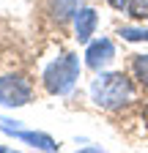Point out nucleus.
<instances>
[{"label": "nucleus", "instance_id": "1a4fd4ad", "mask_svg": "<svg viewBox=\"0 0 148 153\" xmlns=\"http://www.w3.org/2000/svg\"><path fill=\"white\" fill-rule=\"evenodd\" d=\"M121 36L126 41H148V30L145 27H121Z\"/></svg>", "mask_w": 148, "mask_h": 153}, {"label": "nucleus", "instance_id": "9d476101", "mask_svg": "<svg viewBox=\"0 0 148 153\" xmlns=\"http://www.w3.org/2000/svg\"><path fill=\"white\" fill-rule=\"evenodd\" d=\"M126 8L132 16H148V0H126Z\"/></svg>", "mask_w": 148, "mask_h": 153}, {"label": "nucleus", "instance_id": "423d86ee", "mask_svg": "<svg viewBox=\"0 0 148 153\" xmlns=\"http://www.w3.org/2000/svg\"><path fill=\"white\" fill-rule=\"evenodd\" d=\"M96 22H99V16L93 8H80L77 16H74V27H77V38L80 41H90V36H93L96 30Z\"/></svg>", "mask_w": 148, "mask_h": 153}, {"label": "nucleus", "instance_id": "39448f33", "mask_svg": "<svg viewBox=\"0 0 148 153\" xmlns=\"http://www.w3.org/2000/svg\"><path fill=\"white\" fill-rule=\"evenodd\" d=\"M113 57H115V47H113V41H110V38H99V41H90V44H88L85 63L93 68V71L104 68L110 60H113Z\"/></svg>", "mask_w": 148, "mask_h": 153}, {"label": "nucleus", "instance_id": "7ed1b4c3", "mask_svg": "<svg viewBox=\"0 0 148 153\" xmlns=\"http://www.w3.org/2000/svg\"><path fill=\"white\" fill-rule=\"evenodd\" d=\"M33 96L30 82L22 74H6L0 76V104L6 107H25Z\"/></svg>", "mask_w": 148, "mask_h": 153}, {"label": "nucleus", "instance_id": "20e7f679", "mask_svg": "<svg viewBox=\"0 0 148 153\" xmlns=\"http://www.w3.org/2000/svg\"><path fill=\"white\" fill-rule=\"evenodd\" d=\"M0 126H3L6 134H14L16 140H22V142L39 148V150H58V142H55L52 137H47V134H41V131H22L19 126H16V120L3 118V120H0Z\"/></svg>", "mask_w": 148, "mask_h": 153}, {"label": "nucleus", "instance_id": "9b49d317", "mask_svg": "<svg viewBox=\"0 0 148 153\" xmlns=\"http://www.w3.org/2000/svg\"><path fill=\"white\" fill-rule=\"evenodd\" d=\"M110 3H113L115 8H123V6H126V0H110Z\"/></svg>", "mask_w": 148, "mask_h": 153}, {"label": "nucleus", "instance_id": "ddd939ff", "mask_svg": "<svg viewBox=\"0 0 148 153\" xmlns=\"http://www.w3.org/2000/svg\"><path fill=\"white\" fill-rule=\"evenodd\" d=\"M0 150H3V148H0Z\"/></svg>", "mask_w": 148, "mask_h": 153}, {"label": "nucleus", "instance_id": "0eeeda50", "mask_svg": "<svg viewBox=\"0 0 148 153\" xmlns=\"http://www.w3.org/2000/svg\"><path fill=\"white\" fill-rule=\"evenodd\" d=\"M80 8H82V0H55V3H52V11H55V16H58L61 22L77 16Z\"/></svg>", "mask_w": 148, "mask_h": 153}, {"label": "nucleus", "instance_id": "6e6552de", "mask_svg": "<svg viewBox=\"0 0 148 153\" xmlns=\"http://www.w3.org/2000/svg\"><path fill=\"white\" fill-rule=\"evenodd\" d=\"M132 71H135V76H137V79L148 88V55H137V57H135Z\"/></svg>", "mask_w": 148, "mask_h": 153}, {"label": "nucleus", "instance_id": "f8f14e48", "mask_svg": "<svg viewBox=\"0 0 148 153\" xmlns=\"http://www.w3.org/2000/svg\"><path fill=\"white\" fill-rule=\"evenodd\" d=\"M143 120H145V126H148V107L143 109Z\"/></svg>", "mask_w": 148, "mask_h": 153}, {"label": "nucleus", "instance_id": "f03ea898", "mask_svg": "<svg viewBox=\"0 0 148 153\" xmlns=\"http://www.w3.org/2000/svg\"><path fill=\"white\" fill-rule=\"evenodd\" d=\"M80 76V60L77 55H61L52 63H47L44 68V88L55 96H66L71 93V88L77 85Z\"/></svg>", "mask_w": 148, "mask_h": 153}, {"label": "nucleus", "instance_id": "f257e3e1", "mask_svg": "<svg viewBox=\"0 0 148 153\" xmlns=\"http://www.w3.org/2000/svg\"><path fill=\"white\" fill-rule=\"evenodd\" d=\"M90 99L102 109H118V107H126L135 99V90H132L129 76H123L118 71H110V74H99L90 82Z\"/></svg>", "mask_w": 148, "mask_h": 153}]
</instances>
